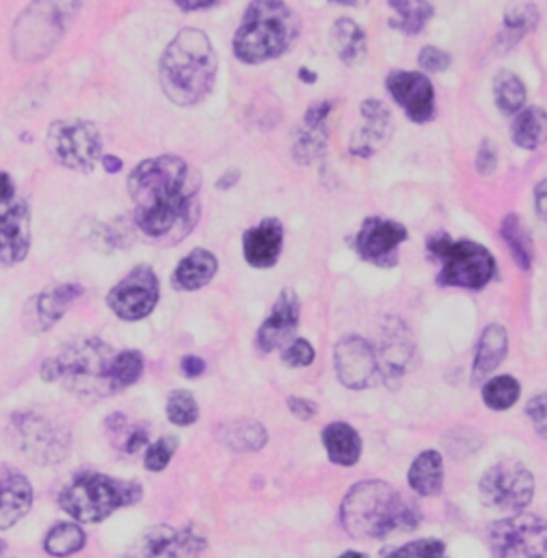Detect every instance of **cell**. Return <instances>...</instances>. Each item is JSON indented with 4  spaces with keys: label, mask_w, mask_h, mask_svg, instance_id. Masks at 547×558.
I'll return each mask as SVG.
<instances>
[{
    "label": "cell",
    "mask_w": 547,
    "mask_h": 558,
    "mask_svg": "<svg viewBox=\"0 0 547 558\" xmlns=\"http://www.w3.org/2000/svg\"><path fill=\"white\" fill-rule=\"evenodd\" d=\"M137 227L165 242H180L199 219V178L178 157H157L139 163L129 175Z\"/></svg>",
    "instance_id": "6da1fadb"
},
{
    "label": "cell",
    "mask_w": 547,
    "mask_h": 558,
    "mask_svg": "<svg viewBox=\"0 0 547 558\" xmlns=\"http://www.w3.org/2000/svg\"><path fill=\"white\" fill-rule=\"evenodd\" d=\"M449 64H451V58L438 48H424L420 54V66L426 69L428 73L445 71Z\"/></svg>",
    "instance_id": "ee69618b"
},
{
    "label": "cell",
    "mask_w": 547,
    "mask_h": 558,
    "mask_svg": "<svg viewBox=\"0 0 547 558\" xmlns=\"http://www.w3.org/2000/svg\"><path fill=\"white\" fill-rule=\"evenodd\" d=\"M9 439L22 456L44 466L62 462L71 449L69 430L35 411H17L11 415Z\"/></svg>",
    "instance_id": "ba28073f"
},
{
    "label": "cell",
    "mask_w": 547,
    "mask_h": 558,
    "mask_svg": "<svg viewBox=\"0 0 547 558\" xmlns=\"http://www.w3.org/2000/svg\"><path fill=\"white\" fill-rule=\"evenodd\" d=\"M511 137L518 146L535 150L546 140V112L542 108H531L518 113L511 124Z\"/></svg>",
    "instance_id": "4dcf8cb0"
},
{
    "label": "cell",
    "mask_w": 547,
    "mask_h": 558,
    "mask_svg": "<svg viewBox=\"0 0 547 558\" xmlns=\"http://www.w3.org/2000/svg\"><path fill=\"white\" fill-rule=\"evenodd\" d=\"M178 449V439L175 437H161L157 444L148 447L146 451V458H144V464L148 471H163L165 466L171 462L173 453Z\"/></svg>",
    "instance_id": "b9f144b4"
},
{
    "label": "cell",
    "mask_w": 547,
    "mask_h": 558,
    "mask_svg": "<svg viewBox=\"0 0 547 558\" xmlns=\"http://www.w3.org/2000/svg\"><path fill=\"white\" fill-rule=\"evenodd\" d=\"M44 546L50 557H71L86 546V533L75 522H60L52 526Z\"/></svg>",
    "instance_id": "d6a6232c"
},
{
    "label": "cell",
    "mask_w": 547,
    "mask_h": 558,
    "mask_svg": "<svg viewBox=\"0 0 547 558\" xmlns=\"http://www.w3.org/2000/svg\"><path fill=\"white\" fill-rule=\"evenodd\" d=\"M324 446L329 460L340 466H353L362 456V439L353 426L344 422H333L324 430Z\"/></svg>",
    "instance_id": "83f0119b"
},
{
    "label": "cell",
    "mask_w": 547,
    "mask_h": 558,
    "mask_svg": "<svg viewBox=\"0 0 547 558\" xmlns=\"http://www.w3.org/2000/svg\"><path fill=\"white\" fill-rule=\"evenodd\" d=\"M535 24H537L535 4H526V2L509 4L505 11V31H502L507 46L515 44L520 37H524L528 31H533Z\"/></svg>",
    "instance_id": "d590c367"
},
{
    "label": "cell",
    "mask_w": 547,
    "mask_h": 558,
    "mask_svg": "<svg viewBox=\"0 0 547 558\" xmlns=\"http://www.w3.org/2000/svg\"><path fill=\"white\" fill-rule=\"evenodd\" d=\"M518 398H520V384L507 375L490 379L484 388V402L494 411H505L513 407Z\"/></svg>",
    "instance_id": "8d00e7d4"
},
{
    "label": "cell",
    "mask_w": 547,
    "mask_h": 558,
    "mask_svg": "<svg viewBox=\"0 0 547 558\" xmlns=\"http://www.w3.org/2000/svg\"><path fill=\"white\" fill-rule=\"evenodd\" d=\"M329 44H331L336 57L340 58L349 66H357L360 62H364L366 52H368L366 35H364L362 26L355 24L353 20H347V17L338 20L331 26Z\"/></svg>",
    "instance_id": "484cf974"
},
{
    "label": "cell",
    "mask_w": 547,
    "mask_h": 558,
    "mask_svg": "<svg viewBox=\"0 0 547 558\" xmlns=\"http://www.w3.org/2000/svg\"><path fill=\"white\" fill-rule=\"evenodd\" d=\"M84 293L80 284H58L54 289L31 298L24 304L22 324L31 335H44L52 330L56 324L64 317L69 306Z\"/></svg>",
    "instance_id": "d6986e66"
},
{
    "label": "cell",
    "mask_w": 547,
    "mask_h": 558,
    "mask_svg": "<svg viewBox=\"0 0 547 558\" xmlns=\"http://www.w3.org/2000/svg\"><path fill=\"white\" fill-rule=\"evenodd\" d=\"M287 404H289V411L295 415V417H300V420H313L315 415H317V404L313 402V400H306V398H289L287 400Z\"/></svg>",
    "instance_id": "bcb514c9"
},
{
    "label": "cell",
    "mask_w": 547,
    "mask_h": 558,
    "mask_svg": "<svg viewBox=\"0 0 547 558\" xmlns=\"http://www.w3.org/2000/svg\"><path fill=\"white\" fill-rule=\"evenodd\" d=\"M217 77V52L206 33L184 28L167 46L161 58L163 93L178 106H195L206 99Z\"/></svg>",
    "instance_id": "3957f363"
},
{
    "label": "cell",
    "mask_w": 547,
    "mask_h": 558,
    "mask_svg": "<svg viewBox=\"0 0 547 558\" xmlns=\"http://www.w3.org/2000/svg\"><path fill=\"white\" fill-rule=\"evenodd\" d=\"M48 153L60 168L93 171L104 157L99 129L82 118H62L48 129Z\"/></svg>",
    "instance_id": "9c48e42d"
},
{
    "label": "cell",
    "mask_w": 547,
    "mask_h": 558,
    "mask_svg": "<svg viewBox=\"0 0 547 558\" xmlns=\"http://www.w3.org/2000/svg\"><path fill=\"white\" fill-rule=\"evenodd\" d=\"M220 441L233 451H257L266 446L268 435L259 422L235 420L220 428Z\"/></svg>",
    "instance_id": "f546056e"
},
{
    "label": "cell",
    "mask_w": 547,
    "mask_h": 558,
    "mask_svg": "<svg viewBox=\"0 0 547 558\" xmlns=\"http://www.w3.org/2000/svg\"><path fill=\"white\" fill-rule=\"evenodd\" d=\"M479 495L482 501L490 507L518 511L533 501L535 477L524 464L515 460H505L486 471V475L479 482Z\"/></svg>",
    "instance_id": "8fae6325"
},
{
    "label": "cell",
    "mask_w": 547,
    "mask_h": 558,
    "mask_svg": "<svg viewBox=\"0 0 547 558\" xmlns=\"http://www.w3.org/2000/svg\"><path fill=\"white\" fill-rule=\"evenodd\" d=\"M199 417V407L193 398V393L184 390H175L167 398V420L175 426H191Z\"/></svg>",
    "instance_id": "74e56055"
},
{
    "label": "cell",
    "mask_w": 547,
    "mask_h": 558,
    "mask_svg": "<svg viewBox=\"0 0 547 558\" xmlns=\"http://www.w3.org/2000/svg\"><path fill=\"white\" fill-rule=\"evenodd\" d=\"M544 193H546V180H544V182H539V184H537V189H535L537 215H539V219H542V221L546 219V197H544Z\"/></svg>",
    "instance_id": "816d5d0a"
},
{
    "label": "cell",
    "mask_w": 547,
    "mask_h": 558,
    "mask_svg": "<svg viewBox=\"0 0 547 558\" xmlns=\"http://www.w3.org/2000/svg\"><path fill=\"white\" fill-rule=\"evenodd\" d=\"M13 197H15V184H13V180H11L9 173L0 171V204L11 202Z\"/></svg>",
    "instance_id": "f907efd6"
},
{
    "label": "cell",
    "mask_w": 547,
    "mask_h": 558,
    "mask_svg": "<svg viewBox=\"0 0 547 558\" xmlns=\"http://www.w3.org/2000/svg\"><path fill=\"white\" fill-rule=\"evenodd\" d=\"M282 362L291 368H304L311 366L315 362V349L308 340L304 338H295L293 342H289L282 351Z\"/></svg>",
    "instance_id": "7bdbcfd3"
},
{
    "label": "cell",
    "mask_w": 547,
    "mask_h": 558,
    "mask_svg": "<svg viewBox=\"0 0 547 558\" xmlns=\"http://www.w3.org/2000/svg\"><path fill=\"white\" fill-rule=\"evenodd\" d=\"M488 537L496 558H546V524L539 515L520 513L498 520Z\"/></svg>",
    "instance_id": "30bf717a"
},
{
    "label": "cell",
    "mask_w": 547,
    "mask_h": 558,
    "mask_svg": "<svg viewBox=\"0 0 547 558\" xmlns=\"http://www.w3.org/2000/svg\"><path fill=\"white\" fill-rule=\"evenodd\" d=\"M33 486L24 473L0 466V531L15 526L33 507Z\"/></svg>",
    "instance_id": "44dd1931"
},
{
    "label": "cell",
    "mask_w": 547,
    "mask_h": 558,
    "mask_svg": "<svg viewBox=\"0 0 547 558\" xmlns=\"http://www.w3.org/2000/svg\"><path fill=\"white\" fill-rule=\"evenodd\" d=\"M60 4L39 2L22 13L13 33V48L20 58L46 57L54 48L56 39L62 35V13H56Z\"/></svg>",
    "instance_id": "7c38bea8"
},
{
    "label": "cell",
    "mask_w": 547,
    "mask_h": 558,
    "mask_svg": "<svg viewBox=\"0 0 547 558\" xmlns=\"http://www.w3.org/2000/svg\"><path fill=\"white\" fill-rule=\"evenodd\" d=\"M409 357H411L409 340H398V336L393 335V338L385 342L384 377L389 386L393 377H402V373L409 366Z\"/></svg>",
    "instance_id": "ab89813d"
},
{
    "label": "cell",
    "mask_w": 547,
    "mask_h": 558,
    "mask_svg": "<svg viewBox=\"0 0 547 558\" xmlns=\"http://www.w3.org/2000/svg\"><path fill=\"white\" fill-rule=\"evenodd\" d=\"M300 75H302L304 80H311V82H315V73H308L306 69H302V71H300Z\"/></svg>",
    "instance_id": "9f6ffc18"
},
{
    "label": "cell",
    "mask_w": 547,
    "mask_h": 558,
    "mask_svg": "<svg viewBox=\"0 0 547 558\" xmlns=\"http://www.w3.org/2000/svg\"><path fill=\"white\" fill-rule=\"evenodd\" d=\"M389 7L398 13V20H391V26L404 35H417L435 11L430 2H389Z\"/></svg>",
    "instance_id": "e575fe53"
},
{
    "label": "cell",
    "mask_w": 547,
    "mask_h": 558,
    "mask_svg": "<svg viewBox=\"0 0 547 558\" xmlns=\"http://www.w3.org/2000/svg\"><path fill=\"white\" fill-rule=\"evenodd\" d=\"M329 104L313 106L304 116V131L295 144V157L300 163H311L326 148V120H328Z\"/></svg>",
    "instance_id": "d4e9b609"
},
{
    "label": "cell",
    "mask_w": 547,
    "mask_h": 558,
    "mask_svg": "<svg viewBox=\"0 0 547 558\" xmlns=\"http://www.w3.org/2000/svg\"><path fill=\"white\" fill-rule=\"evenodd\" d=\"M146 441H148L146 430H144V428H135V430L129 435V439H126V444H124V449H126L129 453H135V451H139L142 447L146 446Z\"/></svg>",
    "instance_id": "681fc988"
},
{
    "label": "cell",
    "mask_w": 547,
    "mask_h": 558,
    "mask_svg": "<svg viewBox=\"0 0 547 558\" xmlns=\"http://www.w3.org/2000/svg\"><path fill=\"white\" fill-rule=\"evenodd\" d=\"M208 548V537L195 526L173 529L157 524L133 548V558H197Z\"/></svg>",
    "instance_id": "5bb4252c"
},
{
    "label": "cell",
    "mask_w": 547,
    "mask_h": 558,
    "mask_svg": "<svg viewBox=\"0 0 547 558\" xmlns=\"http://www.w3.org/2000/svg\"><path fill=\"white\" fill-rule=\"evenodd\" d=\"M142 501V486L137 482L116 480L104 473H80L60 493L58 502L77 522H104L120 507Z\"/></svg>",
    "instance_id": "8992f818"
},
{
    "label": "cell",
    "mask_w": 547,
    "mask_h": 558,
    "mask_svg": "<svg viewBox=\"0 0 547 558\" xmlns=\"http://www.w3.org/2000/svg\"><path fill=\"white\" fill-rule=\"evenodd\" d=\"M4 550H7V544H4V542H2V539H0V555H2V553H4Z\"/></svg>",
    "instance_id": "680465c9"
},
{
    "label": "cell",
    "mask_w": 547,
    "mask_h": 558,
    "mask_svg": "<svg viewBox=\"0 0 547 558\" xmlns=\"http://www.w3.org/2000/svg\"><path fill=\"white\" fill-rule=\"evenodd\" d=\"M494 97H496V106L500 108V112H520L526 101V88L515 73L500 71L494 77Z\"/></svg>",
    "instance_id": "836d02e7"
},
{
    "label": "cell",
    "mask_w": 547,
    "mask_h": 558,
    "mask_svg": "<svg viewBox=\"0 0 547 558\" xmlns=\"http://www.w3.org/2000/svg\"><path fill=\"white\" fill-rule=\"evenodd\" d=\"M144 373V357L137 351H122L116 353L113 360V384L118 391L133 386Z\"/></svg>",
    "instance_id": "f35d334b"
},
{
    "label": "cell",
    "mask_w": 547,
    "mask_h": 558,
    "mask_svg": "<svg viewBox=\"0 0 547 558\" xmlns=\"http://www.w3.org/2000/svg\"><path fill=\"white\" fill-rule=\"evenodd\" d=\"M204 371H206V362H204L202 357H197V355H186V357H182V373H184V377L195 379V377H199Z\"/></svg>",
    "instance_id": "c3c4849f"
},
{
    "label": "cell",
    "mask_w": 547,
    "mask_h": 558,
    "mask_svg": "<svg viewBox=\"0 0 547 558\" xmlns=\"http://www.w3.org/2000/svg\"><path fill=\"white\" fill-rule=\"evenodd\" d=\"M362 113H364V126L357 129L351 137V153L355 157H373L375 153H379L387 144L389 135H391V113L385 108L381 101H375V99H368L364 106H362Z\"/></svg>",
    "instance_id": "7402d4cb"
},
{
    "label": "cell",
    "mask_w": 547,
    "mask_h": 558,
    "mask_svg": "<svg viewBox=\"0 0 547 558\" xmlns=\"http://www.w3.org/2000/svg\"><path fill=\"white\" fill-rule=\"evenodd\" d=\"M116 353L99 338H80L62 347L41 366V379L62 386L84 400H101L118 393L113 384Z\"/></svg>",
    "instance_id": "277c9868"
},
{
    "label": "cell",
    "mask_w": 547,
    "mask_h": 558,
    "mask_svg": "<svg viewBox=\"0 0 547 558\" xmlns=\"http://www.w3.org/2000/svg\"><path fill=\"white\" fill-rule=\"evenodd\" d=\"M528 417L533 420L539 437H546L547 415H546V396L539 393L535 396L531 402H528V409H526Z\"/></svg>",
    "instance_id": "f6af8a7d"
},
{
    "label": "cell",
    "mask_w": 547,
    "mask_h": 558,
    "mask_svg": "<svg viewBox=\"0 0 547 558\" xmlns=\"http://www.w3.org/2000/svg\"><path fill=\"white\" fill-rule=\"evenodd\" d=\"M101 163H104V169H106L108 173H118V171L122 169V161H120L118 157H113V155H104V157H101Z\"/></svg>",
    "instance_id": "f5cc1de1"
},
{
    "label": "cell",
    "mask_w": 547,
    "mask_h": 558,
    "mask_svg": "<svg viewBox=\"0 0 547 558\" xmlns=\"http://www.w3.org/2000/svg\"><path fill=\"white\" fill-rule=\"evenodd\" d=\"M387 90L413 122H428L435 118V88L428 75L417 71H393L387 77Z\"/></svg>",
    "instance_id": "e0dca14e"
},
{
    "label": "cell",
    "mask_w": 547,
    "mask_h": 558,
    "mask_svg": "<svg viewBox=\"0 0 547 558\" xmlns=\"http://www.w3.org/2000/svg\"><path fill=\"white\" fill-rule=\"evenodd\" d=\"M340 558H368L366 555H362V553H344Z\"/></svg>",
    "instance_id": "6f0895ef"
},
{
    "label": "cell",
    "mask_w": 547,
    "mask_h": 558,
    "mask_svg": "<svg viewBox=\"0 0 547 558\" xmlns=\"http://www.w3.org/2000/svg\"><path fill=\"white\" fill-rule=\"evenodd\" d=\"M300 22L284 2H251L240 24L233 50L244 62L257 64L282 57L297 39Z\"/></svg>",
    "instance_id": "5b68a950"
},
{
    "label": "cell",
    "mask_w": 547,
    "mask_h": 558,
    "mask_svg": "<svg viewBox=\"0 0 547 558\" xmlns=\"http://www.w3.org/2000/svg\"><path fill=\"white\" fill-rule=\"evenodd\" d=\"M409 484L422 497H437L442 488V458L435 449L422 451L409 469Z\"/></svg>",
    "instance_id": "f1b7e54d"
},
{
    "label": "cell",
    "mask_w": 547,
    "mask_h": 558,
    "mask_svg": "<svg viewBox=\"0 0 547 558\" xmlns=\"http://www.w3.org/2000/svg\"><path fill=\"white\" fill-rule=\"evenodd\" d=\"M159 302V279L148 266H137L129 277L120 280L108 295V306L113 315L124 322L148 317Z\"/></svg>",
    "instance_id": "4fadbf2b"
},
{
    "label": "cell",
    "mask_w": 547,
    "mask_h": 558,
    "mask_svg": "<svg viewBox=\"0 0 547 558\" xmlns=\"http://www.w3.org/2000/svg\"><path fill=\"white\" fill-rule=\"evenodd\" d=\"M389 558H447V548L440 539H417L404 544Z\"/></svg>",
    "instance_id": "60d3db41"
},
{
    "label": "cell",
    "mask_w": 547,
    "mask_h": 558,
    "mask_svg": "<svg viewBox=\"0 0 547 558\" xmlns=\"http://www.w3.org/2000/svg\"><path fill=\"white\" fill-rule=\"evenodd\" d=\"M500 233H502L507 246L511 248V253H513L518 266H520L522 270H531V268H533L535 248H533V240H531L528 231L524 229L520 217H518V215L505 217V221L500 225Z\"/></svg>",
    "instance_id": "1f68e13d"
},
{
    "label": "cell",
    "mask_w": 547,
    "mask_h": 558,
    "mask_svg": "<svg viewBox=\"0 0 547 558\" xmlns=\"http://www.w3.org/2000/svg\"><path fill=\"white\" fill-rule=\"evenodd\" d=\"M31 206L22 197L0 204V264L17 266L31 253Z\"/></svg>",
    "instance_id": "2e32d148"
},
{
    "label": "cell",
    "mask_w": 547,
    "mask_h": 558,
    "mask_svg": "<svg viewBox=\"0 0 547 558\" xmlns=\"http://www.w3.org/2000/svg\"><path fill=\"white\" fill-rule=\"evenodd\" d=\"M282 251V225L266 219L244 233V257L253 268H272Z\"/></svg>",
    "instance_id": "603a6c76"
},
{
    "label": "cell",
    "mask_w": 547,
    "mask_h": 558,
    "mask_svg": "<svg viewBox=\"0 0 547 558\" xmlns=\"http://www.w3.org/2000/svg\"><path fill=\"white\" fill-rule=\"evenodd\" d=\"M430 251L442 266L440 282L462 289H482L496 275L493 253L471 240H449L447 235L433 238Z\"/></svg>",
    "instance_id": "52a82bcc"
},
{
    "label": "cell",
    "mask_w": 547,
    "mask_h": 558,
    "mask_svg": "<svg viewBox=\"0 0 547 558\" xmlns=\"http://www.w3.org/2000/svg\"><path fill=\"white\" fill-rule=\"evenodd\" d=\"M406 227L387 219H368L362 225L355 246L362 259L391 268L398 262V246L406 240Z\"/></svg>",
    "instance_id": "ac0fdd59"
},
{
    "label": "cell",
    "mask_w": 547,
    "mask_h": 558,
    "mask_svg": "<svg viewBox=\"0 0 547 558\" xmlns=\"http://www.w3.org/2000/svg\"><path fill=\"white\" fill-rule=\"evenodd\" d=\"M297 322H300V300L295 291L284 289L274 302L270 317L259 328L257 344L262 347V351H274L284 347L297 330Z\"/></svg>",
    "instance_id": "ffe728a7"
},
{
    "label": "cell",
    "mask_w": 547,
    "mask_h": 558,
    "mask_svg": "<svg viewBox=\"0 0 547 558\" xmlns=\"http://www.w3.org/2000/svg\"><path fill=\"white\" fill-rule=\"evenodd\" d=\"M238 178H240V173H238L235 169H231L224 178H220L219 189H231V186L238 182Z\"/></svg>",
    "instance_id": "11a10c76"
},
{
    "label": "cell",
    "mask_w": 547,
    "mask_h": 558,
    "mask_svg": "<svg viewBox=\"0 0 547 558\" xmlns=\"http://www.w3.org/2000/svg\"><path fill=\"white\" fill-rule=\"evenodd\" d=\"M336 373L349 390H364L377 381L379 360L370 342L360 336H347L336 344Z\"/></svg>",
    "instance_id": "9a60e30c"
},
{
    "label": "cell",
    "mask_w": 547,
    "mask_h": 558,
    "mask_svg": "<svg viewBox=\"0 0 547 558\" xmlns=\"http://www.w3.org/2000/svg\"><path fill=\"white\" fill-rule=\"evenodd\" d=\"M507 347H509V340H507V332L502 326L493 324L484 330V335L479 338V344H477V355H475V366H473L475 384L486 379L502 364V360L507 355Z\"/></svg>",
    "instance_id": "4316f807"
},
{
    "label": "cell",
    "mask_w": 547,
    "mask_h": 558,
    "mask_svg": "<svg viewBox=\"0 0 547 558\" xmlns=\"http://www.w3.org/2000/svg\"><path fill=\"white\" fill-rule=\"evenodd\" d=\"M180 9L184 11H197V9H210V7H217V2H178Z\"/></svg>",
    "instance_id": "db71d44e"
},
{
    "label": "cell",
    "mask_w": 547,
    "mask_h": 558,
    "mask_svg": "<svg viewBox=\"0 0 547 558\" xmlns=\"http://www.w3.org/2000/svg\"><path fill=\"white\" fill-rule=\"evenodd\" d=\"M496 150L490 146V142H484L482 148H479V155H477V169L482 173H493L496 169Z\"/></svg>",
    "instance_id": "7dc6e473"
},
{
    "label": "cell",
    "mask_w": 547,
    "mask_h": 558,
    "mask_svg": "<svg viewBox=\"0 0 547 558\" xmlns=\"http://www.w3.org/2000/svg\"><path fill=\"white\" fill-rule=\"evenodd\" d=\"M340 520L357 539H385L417 526L420 511L385 482L355 484L340 507Z\"/></svg>",
    "instance_id": "7a4b0ae2"
},
{
    "label": "cell",
    "mask_w": 547,
    "mask_h": 558,
    "mask_svg": "<svg viewBox=\"0 0 547 558\" xmlns=\"http://www.w3.org/2000/svg\"><path fill=\"white\" fill-rule=\"evenodd\" d=\"M217 270V257L206 248H195L189 257H184L178 264L173 272V287L180 291H197L215 279Z\"/></svg>",
    "instance_id": "cb8c5ba5"
}]
</instances>
